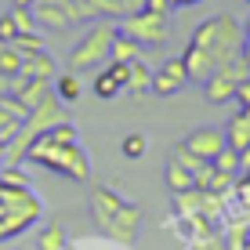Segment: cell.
<instances>
[{"instance_id":"44dd1931","label":"cell","mask_w":250,"mask_h":250,"mask_svg":"<svg viewBox=\"0 0 250 250\" xmlns=\"http://www.w3.org/2000/svg\"><path fill=\"white\" fill-rule=\"evenodd\" d=\"M145 149H149L145 134H127L124 142H120V152H124L127 160H138V156H145Z\"/></svg>"},{"instance_id":"d6986e66","label":"cell","mask_w":250,"mask_h":250,"mask_svg":"<svg viewBox=\"0 0 250 250\" xmlns=\"http://www.w3.org/2000/svg\"><path fill=\"white\" fill-rule=\"evenodd\" d=\"M138 51H142V47H138L131 37L116 33V40H113V58H109V62H134V58H142Z\"/></svg>"},{"instance_id":"e0dca14e","label":"cell","mask_w":250,"mask_h":250,"mask_svg":"<svg viewBox=\"0 0 250 250\" xmlns=\"http://www.w3.org/2000/svg\"><path fill=\"white\" fill-rule=\"evenodd\" d=\"M65 229H62V221H47L44 229H40V236H37V250H65Z\"/></svg>"},{"instance_id":"4fadbf2b","label":"cell","mask_w":250,"mask_h":250,"mask_svg":"<svg viewBox=\"0 0 250 250\" xmlns=\"http://www.w3.org/2000/svg\"><path fill=\"white\" fill-rule=\"evenodd\" d=\"M22 76H33V80H51L55 76V58L47 51H33V55L22 58Z\"/></svg>"},{"instance_id":"603a6c76","label":"cell","mask_w":250,"mask_h":250,"mask_svg":"<svg viewBox=\"0 0 250 250\" xmlns=\"http://www.w3.org/2000/svg\"><path fill=\"white\" fill-rule=\"evenodd\" d=\"M11 44L19 47L22 55H33V51H44V37H40V33H19Z\"/></svg>"},{"instance_id":"7a4b0ae2","label":"cell","mask_w":250,"mask_h":250,"mask_svg":"<svg viewBox=\"0 0 250 250\" xmlns=\"http://www.w3.org/2000/svg\"><path fill=\"white\" fill-rule=\"evenodd\" d=\"M29 163H40V167L55 170L62 178H73V182H87L91 178V160L87 152L80 149V142H51L47 134H40L37 142L25 152Z\"/></svg>"},{"instance_id":"4dcf8cb0","label":"cell","mask_w":250,"mask_h":250,"mask_svg":"<svg viewBox=\"0 0 250 250\" xmlns=\"http://www.w3.org/2000/svg\"><path fill=\"white\" fill-rule=\"evenodd\" d=\"M4 156H7V142H0V167H4Z\"/></svg>"},{"instance_id":"ffe728a7","label":"cell","mask_w":250,"mask_h":250,"mask_svg":"<svg viewBox=\"0 0 250 250\" xmlns=\"http://www.w3.org/2000/svg\"><path fill=\"white\" fill-rule=\"evenodd\" d=\"M94 94H98L102 102H109V98H116V94H120V83L105 73V65H102V73L94 76Z\"/></svg>"},{"instance_id":"ba28073f","label":"cell","mask_w":250,"mask_h":250,"mask_svg":"<svg viewBox=\"0 0 250 250\" xmlns=\"http://www.w3.org/2000/svg\"><path fill=\"white\" fill-rule=\"evenodd\" d=\"M185 87H188V73H185L182 58H167V62L152 73V94H160V98H170V94H178Z\"/></svg>"},{"instance_id":"3957f363","label":"cell","mask_w":250,"mask_h":250,"mask_svg":"<svg viewBox=\"0 0 250 250\" xmlns=\"http://www.w3.org/2000/svg\"><path fill=\"white\" fill-rule=\"evenodd\" d=\"M44 218V203L29 185H7L0 182V243L22 236L33 221Z\"/></svg>"},{"instance_id":"9a60e30c","label":"cell","mask_w":250,"mask_h":250,"mask_svg":"<svg viewBox=\"0 0 250 250\" xmlns=\"http://www.w3.org/2000/svg\"><path fill=\"white\" fill-rule=\"evenodd\" d=\"M55 94H58V102H62V105H76V102H80V94H83L80 76H76V73L55 76Z\"/></svg>"},{"instance_id":"7402d4cb","label":"cell","mask_w":250,"mask_h":250,"mask_svg":"<svg viewBox=\"0 0 250 250\" xmlns=\"http://www.w3.org/2000/svg\"><path fill=\"white\" fill-rule=\"evenodd\" d=\"M214 170H221V174H236V170H239V152L225 145V149L214 156Z\"/></svg>"},{"instance_id":"cb8c5ba5","label":"cell","mask_w":250,"mask_h":250,"mask_svg":"<svg viewBox=\"0 0 250 250\" xmlns=\"http://www.w3.org/2000/svg\"><path fill=\"white\" fill-rule=\"evenodd\" d=\"M11 19H15V25H19V33H37L33 7H11Z\"/></svg>"},{"instance_id":"484cf974","label":"cell","mask_w":250,"mask_h":250,"mask_svg":"<svg viewBox=\"0 0 250 250\" xmlns=\"http://www.w3.org/2000/svg\"><path fill=\"white\" fill-rule=\"evenodd\" d=\"M236 192H239V203H243V207H250V170H247V178H243V182H239V188H236Z\"/></svg>"},{"instance_id":"5b68a950","label":"cell","mask_w":250,"mask_h":250,"mask_svg":"<svg viewBox=\"0 0 250 250\" xmlns=\"http://www.w3.org/2000/svg\"><path fill=\"white\" fill-rule=\"evenodd\" d=\"M116 33L131 37L138 47H160L163 40L170 37V22H167V15H156V11H149V7H142V11L127 15Z\"/></svg>"},{"instance_id":"8992f818","label":"cell","mask_w":250,"mask_h":250,"mask_svg":"<svg viewBox=\"0 0 250 250\" xmlns=\"http://www.w3.org/2000/svg\"><path fill=\"white\" fill-rule=\"evenodd\" d=\"M102 232H105L113 243H120V247H134L138 243V232H142V210H138L134 203H124L113 218L102 225Z\"/></svg>"},{"instance_id":"d4e9b609","label":"cell","mask_w":250,"mask_h":250,"mask_svg":"<svg viewBox=\"0 0 250 250\" xmlns=\"http://www.w3.org/2000/svg\"><path fill=\"white\" fill-rule=\"evenodd\" d=\"M15 37H19V25H15L11 11H4V15H0V44H11Z\"/></svg>"},{"instance_id":"52a82bcc","label":"cell","mask_w":250,"mask_h":250,"mask_svg":"<svg viewBox=\"0 0 250 250\" xmlns=\"http://www.w3.org/2000/svg\"><path fill=\"white\" fill-rule=\"evenodd\" d=\"M182 145L192 152L196 160L214 163V156L225 149V131H221V127H196V131H188V138Z\"/></svg>"},{"instance_id":"277c9868","label":"cell","mask_w":250,"mask_h":250,"mask_svg":"<svg viewBox=\"0 0 250 250\" xmlns=\"http://www.w3.org/2000/svg\"><path fill=\"white\" fill-rule=\"evenodd\" d=\"M113 40H116V29L105 22L91 25L87 33L80 37V44L69 51V73H94V69L109 65V58H113Z\"/></svg>"},{"instance_id":"7c38bea8","label":"cell","mask_w":250,"mask_h":250,"mask_svg":"<svg viewBox=\"0 0 250 250\" xmlns=\"http://www.w3.org/2000/svg\"><path fill=\"white\" fill-rule=\"evenodd\" d=\"M236 87H239V80L236 76H229L225 69H218V73L207 80V98L210 102H218V105H225V102L236 98Z\"/></svg>"},{"instance_id":"30bf717a","label":"cell","mask_w":250,"mask_h":250,"mask_svg":"<svg viewBox=\"0 0 250 250\" xmlns=\"http://www.w3.org/2000/svg\"><path fill=\"white\" fill-rule=\"evenodd\" d=\"M25 120H29V109H25L15 94H4V98H0V142H11V138L22 131Z\"/></svg>"},{"instance_id":"f546056e","label":"cell","mask_w":250,"mask_h":250,"mask_svg":"<svg viewBox=\"0 0 250 250\" xmlns=\"http://www.w3.org/2000/svg\"><path fill=\"white\" fill-rule=\"evenodd\" d=\"M11 4H15V7H33L37 0H11Z\"/></svg>"},{"instance_id":"9c48e42d","label":"cell","mask_w":250,"mask_h":250,"mask_svg":"<svg viewBox=\"0 0 250 250\" xmlns=\"http://www.w3.org/2000/svg\"><path fill=\"white\" fill-rule=\"evenodd\" d=\"M127 200L124 196L116 192V188H109V185H94L91 188V200H87V207H91V218H94V225H105L109 218H113V214L120 210V207H124Z\"/></svg>"},{"instance_id":"f1b7e54d","label":"cell","mask_w":250,"mask_h":250,"mask_svg":"<svg viewBox=\"0 0 250 250\" xmlns=\"http://www.w3.org/2000/svg\"><path fill=\"white\" fill-rule=\"evenodd\" d=\"M188 4H200V0H170V7H188Z\"/></svg>"},{"instance_id":"1f68e13d","label":"cell","mask_w":250,"mask_h":250,"mask_svg":"<svg viewBox=\"0 0 250 250\" xmlns=\"http://www.w3.org/2000/svg\"><path fill=\"white\" fill-rule=\"evenodd\" d=\"M243 33H247V37H250V22H247V29H243Z\"/></svg>"},{"instance_id":"5bb4252c","label":"cell","mask_w":250,"mask_h":250,"mask_svg":"<svg viewBox=\"0 0 250 250\" xmlns=\"http://www.w3.org/2000/svg\"><path fill=\"white\" fill-rule=\"evenodd\" d=\"M167 188L174 196H182V192H188V188H196V170H188L185 163H178V160H170L167 163Z\"/></svg>"},{"instance_id":"d6a6232c","label":"cell","mask_w":250,"mask_h":250,"mask_svg":"<svg viewBox=\"0 0 250 250\" xmlns=\"http://www.w3.org/2000/svg\"><path fill=\"white\" fill-rule=\"evenodd\" d=\"M247 4H250V0H247Z\"/></svg>"},{"instance_id":"ac0fdd59","label":"cell","mask_w":250,"mask_h":250,"mask_svg":"<svg viewBox=\"0 0 250 250\" xmlns=\"http://www.w3.org/2000/svg\"><path fill=\"white\" fill-rule=\"evenodd\" d=\"M22 51L15 44H0V76H7V80H15V76L22 73Z\"/></svg>"},{"instance_id":"8fae6325","label":"cell","mask_w":250,"mask_h":250,"mask_svg":"<svg viewBox=\"0 0 250 250\" xmlns=\"http://www.w3.org/2000/svg\"><path fill=\"white\" fill-rule=\"evenodd\" d=\"M225 145H229V149H236V152H243L250 145V113H247V109H239V113L229 116V124H225Z\"/></svg>"},{"instance_id":"2e32d148","label":"cell","mask_w":250,"mask_h":250,"mask_svg":"<svg viewBox=\"0 0 250 250\" xmlns=\"http://www.w3.org/2000/svg\"><path fill=\"white\" fill-rule=\"evenodd\" d=\"M124 91H131V94H145V91H152V69L142 62V58H134L131 62V76H127V87Z\"/></svg>"},{"instance_id":"6da1fadb","label":"cell","mask_w":250,"mask_h":250,"mask_svg":"<svg viewBox=\"0 0 250 250\" xmlns=\"http://www.w3.org/2000/svg\"><path fill=\"white\" fill-rule=\"evenodd\" d=\"M243 37H247L243 25L232 19V15H214V19H207V22L196 25V33H192L188 44L200 47L203 55L221 69L225 62H232V58L243 51Z\"/></svg>"},{"instance_id":"83f0119b","label":"cell","mask_w":250,"mask_h":250,"mask_svg":"<svg viewBox=\"0 0 250 250\" xmlns=\"http://www.w3.org/2000/svg\"><path fill=\"white\" fill-rule=\"evenodd\" d=\"M239 170H250V145L239 152Z\"/></svg>"},{"instance_id":"4316f807","label":"cell","mask_w":250,"mask_h":250,"mask_svg":"<svg viewBox=\"0 0 250 250\" xmlns=\"http://www.w3.org/2000/svg\"><path fill=\"white\" fill-rule=\"evenodd\" d=\"M145 7H149V11H156V15H167V11H170V0H145Z\"/></svg>"}]
</instances>
